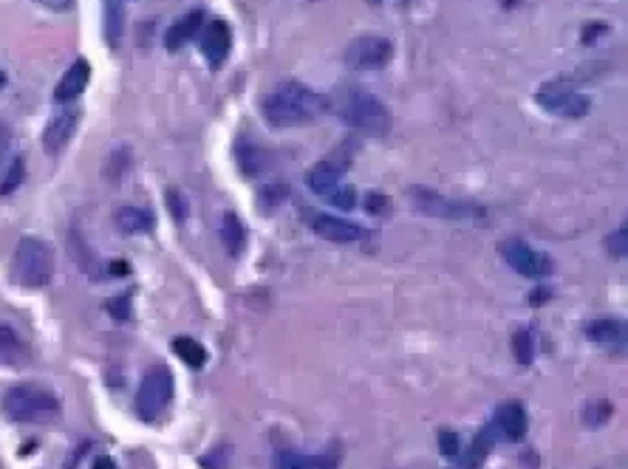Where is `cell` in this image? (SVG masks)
Listing matches in <instances>:
<instances>
[{"label": "cell", "instance_id": "cell-20", "mask_svg": "<svg viewBox=\"0 0 628 469\" xmlns=\"http://www.w3.org/2000/svg\"><path fill=\"white\" fill-rule=\"evenodd\" d=\"M0 359L6 365H23L29 359V345L9 323H0Z\"/></svg>", "mask_w": 628, "mask_h": 469}, {"label": "cell", "instance_id": "cell-1", "mask_svg": "<svg viewBox=\"0 0 628 469\" xmlns=\"http://www.w3.org/2000/svg\"><path fill=\"white\" fill-rule=\"evenodd\" d=\"M260 111L272 128H301L311 125L326 111V99L311 91L306 82L284 79L263 96Z\"/></svg>", "mask_w": 628, "mask_h": 469}, {"label": "cell", "instance_id": "cell-42", "mask_svg": "<svg viewBox=\"0 0 628 469\" xmlns=\"http://www.w3.org/2000/svg\"><path fill=\"white\" fill-rule=\"evenodd\" d=\"M533 306H541V300H550V292L547 289H538V292H533Z\"/></svg>", "mask_w": 628, "mask_h": 469}, {"label": "cell", "instance_id": "cell-9", "mask_svg": "<svg viewBox=\"0 0 628 469\" xmlns=\"http://www.w3.org/2000/svg\"><path fill=\"white\" fill-rule=\"evenodd\" d=\"M499 252H501V258L509 263V269L518 272L521 277L543 280V277L552 275V260L543 255V252H538V249H533L526 241H521V238H507V241H501Z\"/></svg>", "mask_w": 628, "mask_h": 469}, {"label": "cell", "instance_id": "cell-38", "mask_svg": "<svg viewBox=\"0 0 628 469\" xmlns=\"http://www.w3.org/2000/svg\"><path fill=\"white\" fill-rule=\"evenodd\" d=\"M606 29H608L606 23H591V26H586V29H583V37H581L583 45H589V43L598 40L600 35H606Z\"/></svg>", "mask_w": 628, "mask_h": 469}, {"label": "cell", "instance_id": "cell-37", "mask_svg": "<svg viewBox=\"0 0 628 469\" xmlns=\"http://www.w3.org/2000/svg\"><path fill=\"white\" fill-rule=\"evenodd\" d=\"M224 458H229V449H227V447H219L216 452H210V456H204V461H202V464H204V469H221V466L227 464Z\"/></svg>", "mask_w": 628, "mask_h": 469}, {"label": "cell", "instance_id": "cell-19", "mask_svg": "<svg viewBox=\"0 0 628 469\" xmlns=\"http://www.w3.org/2000/svg\"><path fill=\"white\" fill-rule=\"evenodd\" d=\"M113 221H117V229L125 232V234H145L156 226V218L151 210H139V207H122L113 215Z\"/></svg>", "mask_w": 628, "mask_h": 469}, {"label": "cell", "instance_id": "cell-35", "mask_svg": "<svg viewBox=\"0 0 628 469\" xmlns=\"http://www.w3.org/2000/svg\"><path fill=\"white\" fill-rule=\"evenodd\" d=\"M108 314L111 317H117V320H128L130 317V303H128V297H113V300H108Z\"/></svg>", "mask_w": 628, "mask_h": 469}, {"label": "cell", "instance_id": "cell-11", "mask_svg": "<svg viewBox=\"0 0 628 469\" xmlns=\"http://www.w3.org/2000/svg\"><path fill=\"white\" fill-rule=\"evenodd\" d=\"M309 226L318 232L323 241H332V243H354V241L366 238V229H362L359 224L349 221V218L326 215V212L309 215Z\"/></svg>", "mask_w": 628, "mask_h": 469}, {"label": "cell", "instance_id": "cell-41", "mask_svg": "<svg viewBox=\"0 0 628 469\" xmlns=\"http://www.w3.org/2000/svg\"><path fill=\"white\" fill-rule=\"evenodd\" d=\"M91 469H120V466H117V461H113V458H108V456H99V458H94Z\"/></svg>", "mask_w": 628, "mask_h": 469}, {"label": "cell", "instance_id": "cell-16", "mask_svg": "<svg viewBox=\"0 0 628 469\" xmlns=\"http://www.w3.org/2000/svg\"><path fill=\"white\" fill-rule=\"evenodd\" d=\"M340 458L335 452H320V456H306V452H280L275 469H337Z\"/></svg>", "mask_w": 628, "mask_h": 469}, {"label": "cell", "instance_id": "cell-21", "mask_svg": "<svg viewBox=\"0 0 628 469\" xmlns=\"http://www.w3.org/2000/svg\"><path fill=\"white\" fill-rule=\"evenodd\" d=\"M69 249H71V258L79 263V269H82V272L91 275L94 280H105V269H103V266H99L96 255L88 249V243L82 241V234H79L77 229H71V232H69Z\"/></svg>", "mask_w": 628, "mask_h": 469}, {"label": "cell", "instance_id": "cell-13", "mask_svg": "<svg viewBox=\"0 0 628 469\" xmlns=\"http://www.w3.org/2000/svg\"><path fill=\"white\" fill-rule=\"evenodd\" d=\"M495 430H499L507 441L518 444L524 441L526 430H530V418H526V407L521 401H504V405L495 410Z\"/></svg>", "mask_w": 628, "mask_h": 469}, {"label": "cell", "instance_id": "cell-30", "mask_svg": "<svg viewBox=\"0 0 628 469\" xmlns=\"http://www.w3.org/2000/svg\"><path fill=\"white\" fill-rule=\"evenodd\" d=\"M286 195H289L286 184H267V187L258 190V204H260V210L269 212V210H275V207L284 204Z\"/></svg>", "mask_w": 628, "mask_h": 469}, {"label": "cell", "instance_id": "cell-36", "mask_svg": "<svg viewBox=\"0 0 628 469\" xmlns=\"http://www.w3.org/2000/svg\"><path fill=\"white\" fill-rule=\"evenodd\" d=\"M168 207H170V212H173L176 221H181V218H187V201L181 198L176 190H170V193H168Z\"/></svg>", "mask_w": 628, "mask_h": 469}, {"label": "cell", "instance_id": "cell-18", "mask_svg": "<svg viewBox=\"0 0 628 469\" xmlns=\"http://www.w3.org/2000/svg\"><path fill=\"white\" fill-rule=\"evenodd\" d=\"M236 159H238V167H241L244 176H260L269 164L267 150H263L260 144H255V142H246V139L236 142Z\"/></svg>", "mask_w": 628, "mask_h": 469}, {"label": "cell", "instance_id": "cell-32", "mask_svg": "<svg viewBox=\"0 0 628 469\" xmlns=\"http://www.w3.org/2000/svg\"><path fill=\"white\" fill-rule=\"evenodd\" d=\"M328 204L332 207H337V210H343V212H349L354 204H357V190L354 187H349V184H340V187L326 198Z\"/></svg>", "mask_w": 628, "mask_h": 469}, {"label": "cell", "instance_id": "cell-27", "mask_svg": "<svg viewBox=\"0 0 628 469\" xmlns=\"http://www.w3.org/2000/svg\"><path fill=\"white\" fill-rule=\"evenodd\" d=\"M23 178H26V159L14 156L4 170V178H0V195H12L23 184Z\"/></svg>", "mask_w": 628, "mask_h": 469}, {"label": "cell", "instance_id": "cell-29", "mask_svg": "<svg viewBox=\"0 0 628 469\" xmlns=\"http://www.w3.org/2000/svg\"><path fill=\"white\" fill-rule=\"evenodd\" d=\"M611 416H615V407H611L608 401L598 399V401H591V405H586V410H583V424H586V427H603Z\"/></svg>", "mask_w": 628, "mask_h": 469}, {"label": "cell", "instance_id": "cell-24", "mask_svg": "<svg viewBox=\"0 0 628 469\" xmlns=\"http://www.w3.org/2000/svg\"><path fill=\"white\" fill-rule=\"evenodd\" d=\"M173 350H176V357L185 362V365H190V367H204L207 365V348L198 342V340H193V337H178V340H173Z\"/></svg>", "mask_w": 628, "mask_h": 469}, {"label": "cell", "instance_id": "cell-25", "mask_svg": "<svg viewBox=\"0 0 628 469\" xmlns=\"http://www.w3.org/2000/svg\"><path fill=\"white\" fill-rule=\"evenodd\" d=\"M125 31V12L120 0H105V37L108 45H120Z\"/></svg>", "mask_w": 628, "mask_h": 469}, {"label": "cell", "instance_id": "cell-4", "mask_svg": "<svg viewBox=\"0 0 628 469\" xmlns=\"http://www.w3.org/2000/svg\"><path fill=\"white\" fill-rule=\"evenodd\" d=\"M54 277V249L40 238H23L12 255V280L23 289H43Z\"/></svg>", "mask_w": 628, "mask_h": 469}, {"label": "cell", "instance_id": "cell-31", "mask_svg": "<svg viewBox=\"0 0 628 469\" xmlns=\"http://www.w3.org/2000/svg\"><path fill=\"white\" fill-rule=\"evenodd\" d=\"M606 252L615 258V260H623L628 255V229L620 226L617 232H611L606 238Z\"/></svg>", "mask_w": 628, "mask_h": 469}, {"label": "cell", "instance_id": "cell-3", "mask_svg": "<svg viewBox=\"0 0 628 469\" xmlns=\"http://www.w3.org/2000/svg\"><path fill=\"white\" fill-rule=\"evenodd\" d=\"M4 413L21 424H48L60 418V399L40 384H14L4 393Z\"/></svg>", "mask_w": 628, "mask_h": 469}, {"label": "cell", "instance_id": "cell-2", "mask_svg": "<svg viewBox=\"0 0 628 469\" xmlns=\"http://www.w3.org/2000/svg\"><path fill=\"white\" fill-rule=\"evenodd\" d=\"M328 108H332V113L340 122L374 139H383L393 122L391 111L383 105V99L362 86H340L328 96Z\"/></svg>", "mask_w": 628, "mask_h": 469}, {"label": "cell", "instance_id": "cell-23", "mask_svg": "<svg viewBox=\"0 0 628 469\" xmlns=\"http://www.w3.org/2000/svg\"><path fill=\"white\" fill-rule=\"evenodd\" d=\"M586 337L598 345H615L625 340V325L620 320H594L586 325Z\"/></svg>", "mask_w": 628, "mask_h": 469}, {"label": "cell", "instance_id": "cell-17", "mask_svg": "<svg viewBox=\"0 0 628 469\" xmlns=\"http://www.w3.org/2000/svg\"><path fill=\"white\" fill-rule=\"evenodd\" d=\"M306 184H309V190L314 195H323L328 198L337 187H340V167L332 164V161H320V164H314L311 170L306 173Z\"/></svg>", "mask_w": 628, "mask_h": 469}, {"label": "cell", "instance_id": "cell-39", "mask_svg": "<svg viewBox=\"0 0 628 469\" xmlns=\"http://www.w3.org/2000/svg\"><path fill=\"white\" fill-rule=\"evenodd\" d=\"M9 144H12V128L6 122H0V161H4Z\"/></svg>", "mask_w": 628, "mask_h": 469}, {"label": "cell", "instance_id": "cell-28", "mask_svg": "<svg viewBox=\"0 0 628 469\" xmlns=\"http://www.w3.org/2000/svg\"><path fill=\"white\" fill-rule=\"evenodd\" d=\"M512 354H516L518 365H533V359H535L533 331H516L512 333Z\"/></svg>", "mask_w": 628, "mask_h": 469}, {"label": "cell", "instance_id": "cell-44", "mask_svg": "<svg viewBox=\"0 0 628 469\" xmlns=\"http://www.w3.org/2000/svg\"><path fill=\"white\" fill-rule=\"evenodd\" d=\"M371 4H383V0H371Z\"/></svg>", "mask_w": 628, "mask_h": 469}, {"label": "cell", "instance_id": "cell-34", "mask_svg": "<svg viewBox=\"0 0 628 469\" xmlns=\"http://www.w3.org/2000/svg\"><path fill=\"white\" fill-rule=\"evenodd\" d=\"M366 210L371 215H385L391 210V201L385 195H379V193H368L366 195Z\"/></svg>", "mask_w": 628, "mask_h": 469}, {"label": "cell", "instance_id": "cell-22", "mask_svg": "<svg viewBox=\"0 0 628 469\" xmlns=\"http://www.w3.org/2000/svg\"><path fill=\"white\" fill-rule=\"evenodd\" d=\"M221 243L233 258H238L246 249V226L236 212H224L221 218Z\"/></svg>", "mask_w": 628, "mask_h": 469}, {"label": "cell", "instance_id": "cell-45", "mask_svg": "<svg viewBox=\"0 0 628 469\" xmlns=\"http://www.w3.org/2000/svg\"><path fill=\"white\" fill-rule=\"evenodd\" d=\"M309 4H318V0H309Z\"/></svg>", "mask_w": 628, "mask_h": 469}, {"label": "cell", "instance_id": "cell-6", "mask_svg": "<svg viewBox=\"0 0 628 469\" xmlns=\"http://www.w3.org/2000/svg\"><path fill=\"white\" fill-rule=\"evenodd\" d=\"M535 99H538V105L543 111L564 116V119H583V116L589 113V108H591L589 96L577 91L574 82L566 79V77H555L550 82H543V86L538 88V94H535Z\"/></svg>", "mask_w": 628, "mask_h": 469}, {"label": "cell", "instance_id": "cell-12", "mask_svg": "<svg viewBox=\"0 0 628 469\" xmlns=\"http://www.w3.org/2000/svg\"><path fill=\"white\" fill-rule=\"evenodd\" d=\"M79 125V111H60L48 119L45 130H43V150L48 156H57L65 150V144L71 142V136L77 133Z\"/></svg>", "mask_w": 628, "mask_h": 469}, {"label": "cell", "instance_id": "cell-33", "mask_svg": "<svg viewBox=\"0 0 628 469\" xmlns=\"http://www.w3.org/2000/svg\"><path fill=\"white\" fill-rule=\"evenodd\" d=\"M439 452L444 458H459L461 456V439L453 430H442L439 432Z\"/></svg>", "mask_w": 628, "mask_h": 469}, {"label": "cell", "instance_id": "cell-14", "mask_svg": "<svg viewBox=\"0 0 628 469\" xmlns=\"http://www.w3.org/2000/svg\"><path fill=\"white\" fill-rule=\"evenodd\" d=\"M207 18H204V12L202 9H193L187 14H181V18L164 31V48L168 52H181L195 35H202V29H204Z\"/></svg>", "mask_w": 628, "mask_h": 469}, {"label": "cell", "instance_id": "cell-15", "mask_svg": "<svg viewBox=\"0 0 628 469\" xmlns=\"http://www.w3.org/2000/svg\"><path fill=\"white\" fill-rule=\"evenodd\" d=\"M88 82H91V65L88 60H74L69 65V71H65L57 82V88H54V103H71V99H77L82 91L88 88Z\"/></svg>", "mask_w": 628, "mask_h": 469}, {"label": "cell", "instance_id": "cell-8", "mask_svg": "<svg viewBox=\"0 0 628 469\" xmlns=\"http://www.w3.org/2000/svg\"><path fill=\"white\" fill-rule=\"evenodd\" d=\"M351 71H379L393 60V43L379 35H366L349 43L343 54Z\"/></svg>", "mask_w": 628, "mask_h": 469}, {"label": "cell", "instance_id": "cell-7", "mask_svg": "<svg viewBox=\"0 0 628 469\" xmlns=\"http://www.w3.org/2000/svg\"><path fill=\"white\" fill-rule=\"evenodd\" d=\"M408 198H410L413 210H417L419 215H427V218H448V221H459V218L484 215V207L475 204V201H453L431 187H410Z\"/></svg>", "mask_w": 628, "mask_h": 469}, {"label": "cell", "instance_id": "cell-43", "mask_svg": "<svg viewBox=\"0 0 628 469\" xmlns=\"http://www.w3.org/2000/svg\"><path fill=\"white\" fill-rule=\"evenodd\" d=\"M6 82H9V77H6L4 71H0V91H4V88H6Z\"/></svg>", "mask_w": 628, "mask_h": 469}, {"label": "cell", "instance_id": "cell-5", "mask_svg": "<svg viewBox=\"0 0 628 469\" xmlns=\"http://www.w3.org/2000/svg\"><path fill=\"white\" fill-rule=\"evenodd\" d=\"M176 393V382L173 374L164 365H153L151 371L145 374L139 393H136V416L142 422H156V418L168 410Z\"/></svg>", "mask_w": 628, "mask_h": 469}, {"label": "cell", "instance_id": "cell-10", "mask_svg": "<svg viewBox=\"0 0 628 469\" xmlns=\"http://www.w3.org/2000/svg\"><path fill=\"white\" fill-rule=\"evenodd\" d=\"M229 52H233V29H229L227 21L216 18L204 23L202 29V54L207 60L210 69H221L227 62Z\"/></svg>", "mask_w": 628, "mask_h": 469}, {"label": "cell", "instance_id": "cell-26", "mask_svg": "<svg viewBox=\"0 0 628 469\" xmlns=\"http://www.w3.org/2000/svg\"><path fill=\"white\" fill-rule=\"evenodd\" d=\"M130 164H134V156H130V147H117L113 150V153L108 156V161H105V170H103V176L108 178V181H120L128 170H130Z\"/></svg>", "mask_w": 628, "mask_h": 469}, {"label": "cell", "instance_id": "cell-40", "mask_svg": "<svg viewBox=\"0 0 628 469\" xmlns=\"http://www.w3.org/2000/svg\"><path fill=\"white\" fill-rule=\"evenodd\" d=\"M37 4H43L45 9H52V12H69L74 0H37Z\"/></svg>", "mask_w": 628, "mask_h": 469}]
</instances>
